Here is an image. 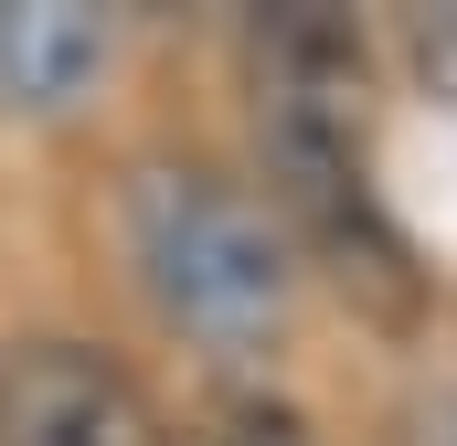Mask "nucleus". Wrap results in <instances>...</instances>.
<instances>
[{
    "instance_id": "obj_5",
    "label": "nucleus",
    "mask_w": 457,
    "mask_h": 446,
    "mask_svg": "<svg viewBox=\"0 0 457 446\" xmlns=\"http://www.w3.org/2000/svg\"><path fill=\"white\" fill-rule=\"evenodd\" d=\"M213 446H309V425L287 404H234L224 425H213Z\"/></svg>"
},
{
    "instance_id": "obj_1",
    "label": "nucleus",
    "mask_w": 457,
    "mask_h": 446,
    "mask_svg": "<svg viewBox=\"0 0 457 446\" xmlns=\"http://www.w3.org/2000/svg\"><path fill=\"white\" fill-rule=\"evenodd\" d=\"M128 244H138L149 298L203 351H266L287 330V244L213 170H192V160L128 170Z\"/></svg>"
},
{
    "instance_id": "obj_4",
    "label": "nucleus",
    "mask_w": 457,
    "mask_h": 446,
    "mask_svg": "<svg viewBox=\"0 0 457 446\" xmlns=\"http://www.w3.org/2000/svg\"><path fill=\"white\" fill-rule=\"evenodd\" d=\"M404 43H415V75H426L436 96H457V11H415Z\"/></svg>"
},
{
    "instance_id": "obj_2",
    "label": "nucleus",
    "mask_w": 457,
    "mask_h": 446,
    "mask_svg": "<svg viewBox=\"0 0 457 446\" xmlns=\"http://www.w3.org/2000/svg\"><path fill=\"white\" fill-rule=\"evenodd\" d=\"M0 446H149V415L107 351L21 340L0 361Z\"/></svg>"
},
{
    "instance_id": "obj_3",
    "label": "nucleus",
    "mask_w": 457,
    "mask_h": 446,
    "mask_svg": "<svg viewBox=\"0 0 457 446\" xmlns=\"http://www.w3.org/2000/svg\"><path fill=\"white\" fill-rule=\"evenodd\" d=\"M96 75H107V21H96V11H64V0L0 11V107L64 117Z\"/></svg>"
},
{
    "instance_id": "obj_6",
    "label": "nucleus",
    "mask_w": 457,
    "mask_h": 446,
    "mask_svg": "<svg viewBox=\"0 0 457 446\" xmlns=\"http://www.w3.org/2000/svg\"><path fill=\"white\" fill-rule=\"evenodd\" d=\"M415 446H457V383L426 404V415H415Z\"/></svg>"
}]
</instances>
